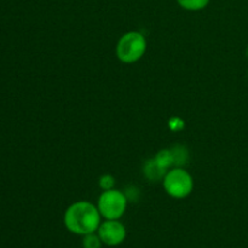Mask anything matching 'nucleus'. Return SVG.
<instances>
[{
  "mask_svg": "<svg viewBox=\"0 0 248 248\" xmlns=\"http://www.w3.org/2000/svg\"><path fill=\"white\" fill-rule=\"evenodd\" d=\"M98 207L89 201H78L67 208L63 217L65 228L75 235L96 232L102 223Z\"/></svg>",
  "mask_w": 248,
  "mask_h": 248,
  "instance_id": "nucleus-1",
  "label": "nucleus"
},
{
  "mask_svg": "<svg viewBox=\"0 0 248 248\" xmlns=\"http://www.w3.org/2000/svg\"><path fill=\"white\" fill-rule=\"evenodd\" d=\"M147 51V39L140 31H128L124 34L116 45V56L126 64H131L144 56Z\"/></svg>",
  "mask_w": 248,
  "mask_h": 248,
  "instance_id": "nucleus-2",
  "label": "nucleus"
},
{
  "mask_svg": "<svg viewBox=\"0 0 248 248\" xmlns=\"http://www.w3.org/2000/svg\"><path fill=\"white\" fill-rule=\"evenodd\" d=\"M162 182L165 191L173 199L188 198L194 189L193 177L182 167L169 170Z\"/></svg>",
  "mask_w": 248,
  "mask_h": 248,
  "instance_id": "nucleus-3",
  "label": "nucleus"
},
{
  "mask_svg": "<svg viewBox=\"0 0 248 248\" xmlns=\"http://www.w3.org/2000/svg\"><path fill=\"white\" fill-rule=\"evenodd\" d=\"M127 203L128 200L125 193L111 189L99 195L97 207L104 219H120L125 215Z\"/></svg>",
  "mask_w": 248,
  "mask_h": 248,
  "instance_id": "nucleus-4",
  "label": "nucleus"
},
{
  "mask_svg": "<svg viewBox=\"0 0 248 248\" xmlns=\"http://www.w3.org/2000/svg\"><path fill=\"white\" fill-rule=\"evenodd\" d=\"M97 234L101 237L103 245L107 246H119L126 239V228L119 219H106L101 223Z\"/></svg>",
  "mask_w": 248,
  "mask_h": 248,
  "instance_id": "nucleus-5",
  "label": "nucleus"
},
{
  "mask_svg": "<svg viewBox=\"0 0 248 248\" xmlns=\"http://www.w3.org/2000/svg\"><path fill=\"white\" fill-rule=\"evenodd\" d=\"M143 171H144L145 177H147L148 179H150V181H161V179H164L165 174H166L167 172L166 170L162 169V167L155 161V159L148 160L144 164Z\"/></svg>",
  "mask_w": 248,
  "mask_h": 248,
  "instance_id": "nucleus-6",
  "label": "nucleus"
},
{
  "mask_svg": "<svg viewBox=\"0 0 248 248\" xmlns=\"http://www.w3.org/2000/svg\"><path fill=\"white\" fill-rule=\"evenodd\" d=\"M211 0H177L179 6L188 11H201L206 9Z\"/></svg>",
  "mask_w": 248,
  "mask_h": 248,
  "instance_id": "nucleus-7",
  "label": "nucleus"
},
{
  "mask_svg": "<svg viewBox=\"0 0 248 248\" xmlns=\"http://www.w3.org/2000/svg\"><path fill=\"white\" fill-rule=\"evenodd\" d=\"M172 156H173V165H176V167H181L182 165H186V161L189 159L188 150L186 147H182V145H176L171 149Z\"/></svg>",
  "mask_w": 248,
  "mask_h": 248,
  "instance_id": "nucleus-8",
  "label": "nucleus"
},
{
  "mask_svg": "<svg viewBox=\"0 0 248 248\" xmlns=\"http://www.w3.org/2000/svg\"><path fill=\"white\" fill-rule=\"evenodd\" d=\"M155 161L165 169L166 171H169V169L171 166H173V156H172L171 149H162L155 155Z\"/></svg>",
  "mask_w": 248,
  "mask_h": 248,
  "instance_id": "nucleus-9",
  "label": "nucleus"
},
{
  "mask_svg": "<svg viewBox=\"0 0 248 248\" xmlns=\"http://www.w3.org/2000/svg\"><path fill=\"white\" fill-rule=\"evenodd\" d=\"M102 245L103 242L97 232L82 236V248H102Z\"/></svg>",
  "mask_w": 248,
  "mask_h": 248,
  "instance_id": "nucleus-10",
  "label": "nucleus"
},
{
  "mask_svg": "<svg viewBox=\"0 0 248 248\" xmlns=\"http://www.w3.org/2000/svg\"><path fill=\"white\" fill-rule=\"evenodd\" d=\"M99 186L103 191L107 190H111L114 189V186H115V179L111 174H103V176L99 178Z\"/></svg>",
  "mask_w": 248,
  "mask_h": 248,
  "instance_id": "nucleus-11",
  "label": "nucleus"
}]
</instances>
